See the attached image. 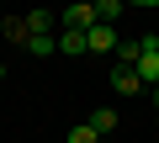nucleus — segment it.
Masks as SVG:
<instances>
[{"label":"nucleus","instance_id":"5","mask_svg":"<svg viewBox=\"0 0 159 143\" xmlns=\"http://www.w3.org/2000/svg\"><path fill=\"white\" fill-rule=\"evenodd\" d=\"M21 48H27L32 58H53V53H58V37H53V32H37V37H27Z\"/></svg>","mask_w":159,"mask_h":143},{"label":"nucleus","instance_id":"2","mask_svg":"<svg viewBox=\"0 0 159 143\" xmlns=\"http://www.w3.org/2000/svg\"><path fill=\"white\" fill-rule=\"evenodd\" d=\"M138 42H143V53H138L133 69H138L143 90H154V85H159V37H138Z\"/></svg>","mask_w":159,"mask_h":143},{"label":"nucleus","instance_id":"8","mask_svg":"<svg viewBox=\"0 0 159 143\" xmlns=\"http://www.w3.org/2000/svg\"><path fill=\"white\" fill-rule=\"evenodd\" d=\"M21 21H27V37H37V32H53V16H48V11H27Z\"/></svg>","mask_w":159,"mask_h":143},{"label":"nucleus","instance_id":"13","mask_svg":"<svg viewBox=\"0 0 159 143\" xmlns=\"http://www.w3.org/2000/svg\"><path fill=\"white\" fill-rule=\"evenodd\" d=\"M154 111H159V85H154Z\"/></svg>","mask_w":159,"mask_h":143},{"label":"nucleus","instance_id":"9","mask_svg":"<svg viewBox=\"0 0 159 143\" xmlns=\"http://www.w3.org/2000/svg\"><path fill=\"white\" fill-rule=\"evenodd\" d=\"M138 53H143V42H138V37H133V42H117V64H127V69H133V64H138Z\"/></svg>","mask_w":159,"mask_h":143},{"label":"nucleus","instance_id":"11","mask_svg":"<svg viewBox=\"0 0 159 143\" xmlns=\"http://www.w3.org/2000/svg\"><path fill=\"white\" fill-rule=\"evenodd\" d=\"M69 143H101V138H96V132H90V127H85V122H80V127H74V132H69Z\"/></svg>","mask_w":159,"mask_h":143},{"label":"nucleus","instance_id":"7","mask_svg":"<svg viewBox=\"0 0 159 143\" xmlns=\"http://www.w3.org/2000/svg\"><path fill=\"white\" fill-rule=\"evenodd\" d=\"M58 53H74V58L90 53V48H85V32H58Z\"/></svg>","mask_w":159,"mask_h":143},{"label":"nucleus","instance_id":"10","mask_svg":"<svg viewBox=\"0 0 159 143\" xmlns=\"http://www.w3.org/2000/svg\"><path fill=\"white\" fill-rule=\"evenodd\" d=\"M0 32H6L11 42H27V21H21V16H11V21H6V27H0Z\"/></svg>","mask_w":159,"mask_h":143},{"label":"nucleus","instance_id":"1","mask_svg":"<svg viewBox=\"0 0 159 143\" xmlns=\"http://www.w3.org/2000/svg\"><path fill=\"white\" fill-rule=\"evenodd\" d=\"M58 27L64 32H90L96 27V0H69L64 16H58Z\"/></svg>","mask_w":159,"mask_h":143},{"label":"nucleus","instance_id":"6","mask_svg":"<svg viewBox=\"0 0 159 143\" xmlns=\"http://www.w3.org/2000/svg\"><path fill=\"white\" fill-rule=\"evenodd\" d=\"M85 127H90L96 138H106V132H117V111H111V106H101V111H90V117H85Z\"/></svg>","mask_w":159,"mask_h":143},{"label":"nucleus","instance_id":"14","mask_svg":"<svg viewBox=\"0 0 159 143\" xmlns=\"http://www.w3.org/2000/svg\"><path fill=\"white\" fill-rule=\"evenodd\" d=\"M0 80H6V64H0Z\"/></svg>","mask_w":159,"mask_h":143},{"label":"nucleus","instance_id":"4","mask_svg":"<svg viewBox=\"0 0 159 143\" xmlns=\"http://www.w3.org/2000/svg\"><path fill=\"white\" fill-rule=\"evenodd\" d=\"M111 90H117V96H138V90H143L138 69H127V64H111Z\"/></svg>","mask_w":159,"mask_h":143},{"label":"nucleus","instance_id":"12","mask_svg":"<svg viewBox=\"0 0 159 143\" xmlns=\"http://www.w3.org/2000/svg\"><path fill=\"white\" fill-rule=\"evenodd\" d=\"M122 6H159V0H122Z\"/></svg>","mask_w":159,"mask_h":143},{"label":"nucleus","instance_id":"3","mask_svg":"<svg viewBox=\"0 0 159 143\" xmlns=\"http://www.w3.org/2000/svg\"><path fill=\"white\" fill-rule=\"evenodd\" d=\"M117 42H122L117 27H106V21H96V27L85 32V48H90V53H117Z\"/></svg>","mask_w":159,"mask_h":143}]
</instances>
